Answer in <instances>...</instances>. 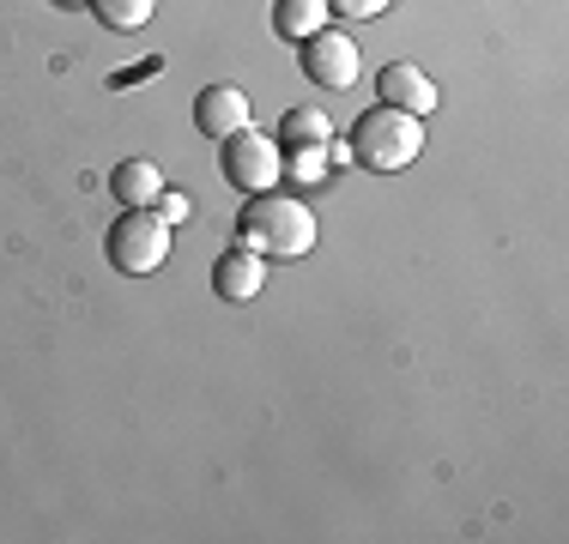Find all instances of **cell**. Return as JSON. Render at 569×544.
I'll use <instances>...</instances> for the list:
<instances>
[{
	"label": "cell",
	"mask_w": 569,
	"mask_h": 544,
	"mask_svg": "<svg viewBox=\"0 0 569 544\" xmlns=\"http://www.w3.org/2000/svg\"><path fill=\"white\" fill-rule=\"evenodd\" d=\"M237 242L261 261H297V254L316 249V212L303 206L297 194H254L237 218Z\"/></svg>",
	"instance_id": "1"
},
{
	"label": "cell",
	"mask_w": 569,
	"mask_h": 544,
	"mask_svg": "<svg viewBox=\"0 0 569 544\" xmlns=\"http://www.w3.org/2000/svg\"><path fill=\"white\" fill-rule=\"evenodd\" d=\"M346 152L358 158L363 170L395 175V170H406V163L425 152V115H406V109H395V103L363 109L358 128H351V140H346Z\"/></svg>",
	"instance_id": "2"
},
{
	"label": "cell",
	"mask_w": 569,
	"mask_h": 544,
	"mask_svg": "<svg viewBox=\"0 0 569 544\" xmlns=\"http://www.w3.org/2000/svg\"><path fill=\"white\" fill-rule=\"evenodd\" d=\"M110 266L116 272H128V279H146V272H158L170 261V224L158 218L152 206H128L110 224Z\"/></svg>",
	"instance_id": "3"
},
{
	"label": "cell",
	"mask_w": 569,
	"mask_h": 544,
	"mask_svg": "<svg viewBox=\"0 0 569 544\" xmlns=\"http://www.w3.org/2000/svg\"><path fill=\"white\" fill-rule=\"evenodd\" d=\"M224 182L237 188V194H267V188H279L284 175V145L267 140V133H230L224 140Z\"/></svg>",
	"instance_id": "4"
},
{
	"label": "cell",
	"mask_w": 569,
	"mask_h": 544,
	"mask_svg": "<svg viewBox=\"0 0 569 544\" xmlns=\"http://www.w3.org/2000/svg\"><path fill=\"white\" fill-rule=\"evenodd\" d=\"M297 61H303L309 85H321V91H351V85H358V73H363V54H358V43H351L346 31H316V37H303Z\"/></svg>",
	"instance_id": "5"
},
{
	"label": "cell",
	"mask_w": 569,
	"mask_h": 544,
	"mask_svg": "<svg viewBox=\"0 0 569 544\" xmlns=\"http://www.w3.org/2000/svg\"><path fill=\"white\" fill-rule=\"evenodd\" d=\"M194 121L207 140H230V133L249 128V98H242L237 85H207L194 98Z\"/></svg>",
	"instance_id": "6"
},
{
	"label": "cell",
	"mask_w": 569,
	"mask_h": 544,
	"mask_svg": "<svg viewBox=\"0 0 569 544\" xmlns=\"http://www.w3.org/2000/svg\"><path fill=\"white\" fill-rule=\"evenodd\" d=\"M261 284H267V266H261V254H249L242 242L230 254H219V266H212V291H219L224 303H249V296H261Z\"/></svg>",
	"instance_id": "7"
},
{
	"label": "cell",
	"mask_w": 569,
	"mask_h": 544,
	"mask_svg": "<svg viewBox=\"0 0 569 544\" xmlns=\"http://www.w3.org/2000/svg\"><path fill=\"white\" fill-rule=\"evenodd\" d=\"M376 91H382V103L406 109V115H425V109H437V85H430V79H425V67H412V61L382 67Z\"/></svg>",
	"instance_id": "8"
},
{
	"label": "cell",
	"mask_w": 569,
	"mask_h": 544,
	"mask_svg": "<svg viewBox=\"0 0 569 544\" xmlns=\"http://www.w3.org/2000/svg\"><path fill=\"white\" fill-rule=\"evenodd\" d=\"M110 194L121 200V206H158V194H164V175H158V163L128 158V163H116Z\"/></svg>",
	"instance_id": "9"
},
{
	"label": "cell",
	"mask_w": 569,
	"mask_h": 544,
	"mask_svg": "<svg viewBox=\"0 0 569 544\" xmlns=\"http://www.w3.org/2000/svg\"><path fill=\"white\" fill-rule=\"evenodd\" d=\"M328 0H279L273 7V31L284 37V43H303V37L328 31Z\"/></svg>",
	"instance_id": "10"
},
{
	"label": "cell",
	"mask_w": 569,
	"mask_h": 544,
	"mask_svg": "<svg viewBox=\"0 0 569 544\" xmlns=\"http://www.w3.org/2000/svg\"><path fill=\"white\" fill-rule=\"evenodd\" d=\"M328 140H333V121L321 115V109H284V121H279V145L303 152V145H328Z\"/></svg>",
	"instance_id": "11"
},
{
	"label": "cell",
	"mask_w": 569,
	"mask_h": 544,
	"mask_svg": "<svg viewBox=\"0 0 569 544\" xmlns=\"http://www.w3.org/2000/svg\"><path fill=\"white\" fill-rule=\"evenodd\" d=\"M86 7L98 12L110 31H140V24L158 12V0H86Z\"/></svg>",
	"instance_id": "12"
},
{
	"label": "cell",
	"mask_w": 569,
	"mask_h": 544,
	"mask_svg": "<svg viewBox=\"0 0 569 544\" xmlns=\"http://www.w3.org/2000/svg\"><path fill=\"white\" fill-rule=\"evenodd\" d=\"M284 170H291V182H321V175H328V145H303V152H291Z\"/></svg>",
	"instance_id": "13"
},
{
	"label": "cell",
	"mask_w": 569,
	"mask_h": 544,
	"mask_svg": "<svg viewBox=\"0 0 569 544\" xmlns=\"http://www.w3.org/2000/svg\"><path fill=\"white\" fill-rule=\"evenodd\" d=\"M388 7L395 0H328V12H340V19H382Z\"/></svg>",
	"instance_id": "14"
},
{
	"label": "cell",
	"mask_w": 569,
	"mask_h": 544,
	"mask_svg": "<svg viewBox=\"0 0 569 544\" xmlns=\"http://www.w3.org/2000/svg\"><path fill=\"white\" fill-rule=\"evenodd\" d=\"M158 218H164V224H182L188 218V194H176V188H164V194H158V206H152Z\"/></svg>",
	"instance_id": "15"
},
{
	"label": "cell",
	"mask_w": 569,
	"mask_h": 544,
	"mask_svg": "<svg viewBox=\"0 0 569 544\" xmlns=\"http://www.w3.org/2000/svg\"><path fill=\"white\" fill-rule=\"evenodd\" d=\"M61 7H86V0H61Z\"/></svg>",
	"instance_id": "16"
}]
</instances>
